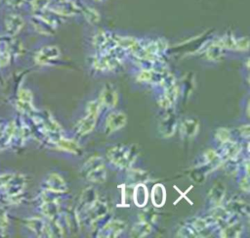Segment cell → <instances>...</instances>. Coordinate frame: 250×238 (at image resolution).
<instances>
[{
  "instance_id": "d590c367",
  "label": "cell",
  "mask_w": 250,
  "mask_h": 238,
  "mask_svg": "<svg viewBox=\"0 0 250 238\" xmlns=\"http://www.w3.org/2000/svg\"><path fill=\"white\" fill-rule=\"evenodd\" d=\"M142 220L146 221L148 223H150L152 220H154L155 218V214L153 212H151V210H146L143 214H142Z\"/></svg>"
},
{
  "instance_id": "d6986e66",
  "label": "cell",
  "mask_w": 250,
  "mask_h": 238,
  "mask_svg": "<svg viewBox=\"0 0 250 238\" xmlns=\"http://www.w3.org/2000/svg\"><path fill=\"white\" fill-rule=\"evenodd\" d=\"M42 214L49 219H55L60 213V206L56 200L43 201L41 205Z\"/></svg>"
},
{
  "instance_id": "7c38bea8",
  "label": "cell",
  "mask_w": 250,
  "mask_h": 238,
  "mask_svg": "<svg viewBox=\"0 0 250 238\" xmlns=\"http://www.w3.org/2000/svg\"><path fill=\"white\" fill-rule=\"evenodd\" d=\"M125 223L121 220L108 221L100 231L99 237H117L125 228Z\"/></svg>"
},
{
  "instance_id": "836d02e7",
  "label": "cell",
  "mask_w": 250,
  "mask_h": 238,
  "mask_svg": "<svg viewBox=\"0 0 250 238\" xmlns=\"http://www.w3.org/2000/svg\"><path fill=\"white\" fill-rule=\"evenodd\" d=\"M229 137H230V133L227 128H219L216 131V138L222 143L229 140Z\"/></svg>"
},
{
  "instance_id": "9c48e42d",
  "label": "cell",
  "mask_w": 250,
  "mask_h": 238,
  "mask_svg": "<svg viewBox=\"0 0 250 238\" xmlns=\"http://www.w3.org/2000/svg\"><path fill=\"white\" fill-rule=\"evenodd\" d=\"M127 121V117L121 112H113L108 115L105 120V131L107 133H112L120 128H122Z\"/></svg>"
},
{
  "instance_id": "484cf974",
  "label": "cell",
  "mask_w": 250,
  "mask_h": 238,
  "mask_svg": "<svg viewBox=\"0 0 250 238\" xmlns=\"http://www.w3.org/2000/svg\"><path fill=\"white\" fill-rule=\"evenodd\" d=\"M151 201L154 206L161 207L165 202V188L161 184H157L152 188Z\"/></svg>"
},
{
  "instance_id": "5b68a950",
  "label": "cell",
  "mask_w": 250,
  "mask_h": 238,
  "mask_svg": "<svg viewBox=\"0 0 250 238\" xmlns=\"http://www.w3.org/2000/svg\"><path fill=\"white\" fill-rule=\"evenodd\" d=\"M25 186V178L21 173H13L7 185L1 191L5 200L12 202L22 195Z\"/></svg>"
},
{
  "instance_id": "60d3db41",
  "label": "cell",
  "mask_w": 250,
  "mask_h": 238,
  "mask_svg": "<svg viewBox=\"0 0 250 238\" xmlns=\"http://www.w3.org/2000/svg\"><path fill=\"white\" fill-rule=\"evenodd\" d=\"M94 2H96V3H104V2H105L106 0H93Z\"/></svg>"
},
{
  "instance_id": "8d00e7d4",
  "label": "cell",
  "mask_w": 250,
  "mask_h": 238,
  "mask_svg": "<svg viewBox=\"0 0 250 238\" xmlns=\"http://www.w3.org/2000/svg\"><path fill=\"white\" fill-rule=\"evenodd\" d=\"M13 173H0V192L4 189V187L9 182Z\"/></svg>"
},
{
  "instance_id": "ffe728a7",
  "label": "cell",
  "mask_w": 250,
  "mask_h": 238,
  "mask_svg": "<svg viewBox=\"0 0 250 238\" xmlns=\"http://www.w3.org/2000/svg\"><path fill=\"white\" fill-rule=\"evenodd\" d=\"M82 2H80V14L85 18V20L91 24H96L100 22V14L99 12L93 8L90 5L87 4H81Z\"/></svg>"
},
{
  "instance_id": "2e32d148",
  "label": "cell",
  "mask_w": 250,
  "mask_h": 238,
  "mask_svg": "<svg viewBox=\"0 0 250 238\" xmlns=\"http://www.w3.org/2000/svg\"><path fill=\"white\" fill-rule=\"evenodd\" d=\"M26 226L37 236H48V222L42 218H29L26 220Z\"/></svg>"
},
{
  "instance_id": "5bb4252c",
  "label": "cell",
  "mask_w": 250,
  "mask_h": 238,
  "mask_svg": "<svg viewBox=\"0 0 250 238\" xmlns=\"http://www.w3.org/2000/svg\"><path fill=\"white\" fill-rule=\"evenodd\" d=\"M176 126H177V119L174 114L170 113V114H167L160 121L159 130L163 136L169 137L174 133Z\"/></svg>"
},
{
  "instance_id": "603a6c76",
  "label": "cell",
  "mask_w": 250,
  "mask_h": 238,
  "mask_svg": "<svg viewBox=\"0 0 250 238\" xmlns=\"http://www.w3.org/2000/svg\"><path fill=\"white\" fill-rule=\"evenodd\" d=\"M52 4V0H28L26 10L30 13H41L48 10Z\"/></svg>"
},
{
  "instance_id": "30bf717a",
  "label": "cell",
  "mask_w": 250,
  "mask_h": 238,
  "mask_svg": "<svg viewBox=\"0 0 250 238\" xmlns=\"http://www.w3.org/2000/svg\"><path fill=\"white\" fill-rule=\"evenodd\" d=\"M118 95L114 86L110 83H106L101 91L100 104L107 108H113L117 104Z\"/></svg>"
},
{
  "instance_id": "3957f363",
  "label": "cell",
  "mask_w": 250,
  "mask_h": 238,
  "mask_svg": "<svg viewBox=\"0 0 250 238\" xmlns=\"http://www.w3.org/2000/svg\"><path fill=\"white\" fill-rule=\"evenodd\" d=\"M81 171L85 178L95 183L104 182L106 175L104 161L100 157L90 158L83 166Z\"/></svg>"
},
{
  "instance_id": "74e56055",
  "label": "cell",
  "mask_w": 250,
  "mask_h": 238,
  "mask_svg": "<svg viewBox=\"0 0 250 238\" xmlns=\"http://www.w3.org/2000/svg\"><path fill=\"white\" fill-rule=\"evenodd\" d=\"M240 187L243 191L248 192L249 191V182H248V175H246L245 177H243L240 181Z\"/></svg>"
},
{
  "instance_id": "cb8c5ba5",
  "label": "cell",
  "mask_w": 250,
  "mask_h": 238,
  "mask_svg": "<svg viewBox=\"0 0 250 238\" xmlns=\"http://www.w3.org/2000/svg\"><path fill=\"white\" fill-rule=\"evenodd\" d=\"M3 10L10 12H20L27 9L28 0H2Z\"/></svg>"
},
{
  "instance_id": "ba28073f",
  "label": "cell",
  "mask_w": 250,
  "mask_h": 238,
  "mask_svg": "<svg viewBox=\"0 0 250 238\" xmlns=\"http://www.w3.org/2000/svg\"><path fill=\"white\" fill-rule=\"evenodd\" d=\"M44 188L52 193H62L66 191V184L60 174L50 173L44 180Z\"/></svg>"
},
{
  "instance_id": "e575fe53",
  "label": "cell",
  "mask_w": 250,
  "mask_h": 238,
  "mask_svg": "<svg viewBox=\"0 0 250 238\" xmlns=\"http://www.w3.org/2000/svg\"><path fill=\"white\" fill-rule=\"evenodd\" d=\"M249 47V41L247 37H240L236 39V50L247 51Z\"/></svg>"
},
{
  "instance_id": "4316f807",
  "label": "cell",
  "mask_w": 250,
  "mask_h": 238,
  "mask_svg": "<svg viewBox=\"0 0 250 238\" xmlns=\"http://www.w3.org/2000/svg\"><path fill=\"white\" fill-rule=\"evenodd\" d=\"M151 231V226L150 223L141 220L139 222H137L133 228H132V236L134 237H145L146 235H148Z\"/></svg>"
},
{
  "instance_id": "ab89813d",
  "label": "cell",
  "mask_w": 250,
  "mask_h": 238,
  "mask_svg": "<svg viewBox=\"0 0 250 238\" xmlns=\"http://www.w3.org/2000/svg\"><path fill=\"white\" fill-rule=\"evenodd\" d=\"M53 3H61V2H64L66 0H52Z\"/></svg>"
},
{
  "instance_id": "8fae6325",
  "label": "cell",
  "mask_w": 250,
  "mask_h": 238,
  "mask_svg": "<svg viewBox=\"0 0 250 238\" xmlns=\"http://www.w3.org/2000/svg\"><path fill=\"white\" fill-rule=\"evenodd\" d=\"M166 83L167 86L164 90V94L162 95L159 103L163 108H170L177 99V87L171 76H169Z\"/></svg>"
},
{
  "instance_id": "f1b7e54d",
  "label": "cell",
  "mask_w": 250,
  "mask_h": 238,
  "mask_svg": "<svg viewBox=\"0 0 250 238\" xmlns=\"http://www.w3.org/2000/svg\"><path fill=\"white\" fill-rule=\"evenodd\" d=\"M129 180L133 183H143L145 181L148 180V174L145 170H139V169H133L128 173Z\"/></svg>"
},
{
  "instance_id": "9a60e30c",
  "label": "cell",
  "mask_w": 250,
  "mask_h": 238,
  "mask_svg": "<svg viewBox=\"0 0 250 238\" xmlns=\"http://www.w3.org/2000/svg\"><path fill=\"white\" fill-rule=\"evenodd\" d=\"M239 151H240V148L236 142L228 140L222 143L221 152L218 155L220 158H223L224 160H231L238 155Z\"/></svg>"
},
{
  "instance_id": "7402d4cb",
  "label": "cell",
  "mask_w": 250,
  "mask_h": 238,
  "mask_svg": "<svg viewBox=\"0 0 250 238\" xmlns=\"http://www.w3.org/2000/svg\"><path fill=\"white\" fill-rule=\"evenodd\" d=\"M225 193H226V190H225L224 185L221 183H216L210 189L209 194H208L210 202L212 204H214L215 206H219L225 197Z\"/></svg>"
},
{
  "instance_id": "6da1fadb",
  "label": "cell",
  "mask_w": 250,
  "mask_h": 238,
  "mask_svg": "<svg viewBox=\"0 0 250 238\" xmlns=\"http://www.w3.org/2000/svg\"><path fill=\"white\" fill-rule=\"evenodd\" d=\"M106 154L112 164L120 167H129L135 162L138 150L133 145H116L110 147Z\"/></svg>"
},
{
  "instance_id": "b9f144b4",
  "label": "cell",
  "mask_w": 250,
  "mask_h": 238,
  "mask_svg": "<svg viewBox=\"0 0 250 238\" xmlns=\"http://www.w3.org/2000/svg\"><path fill=\"white\" fill-rule=\"evenodd\" d=\"M1 10H3V2H2V0H0V11Z\"/></svg>"
},
{
  "instance_id": "52a82bcc",
  "label": "cell",
  "mask_w": 250,
  "mask_h": 238,
  "mask_svg": "<svg viewBox=\"0 0 250 238\" xmlns=\"http://www.w3.org/2000/svg\"><path fill=\"white\" fill-rule=\"evenodd\" d=\"M98 196L97 192L94 188L90 187L83 191L80 197V201L77 207V215L80 217L81 215H85L87 211L91 208V206L97 201Z\"/></svg>"
},
{
  "instance_id": "ac0fdd59",
  "label": "cell",
  "mask_w": 250,
  "mask_h": 238,
  "mask_svg": "<svg viewBox=\"0 0 250 238\" xmlns=\"http://www.w3.org/2000/svg\"><path fill=\"white\" fill-rule=\"evenodd\" d=\"M147 198H148L147 189L146 188V186L144 184L139 183L136 187L133 188L132 199L136 206L144 207L147 202Z\"/></svg>"
},
{
  "instance_id": "7a4b0ae2",
  "label": "cell",
  "mask_w": 250,
  "mask_h": 238,
  "mask_svg": "<svg viewBox=\"0 0 250 238\" xmlns=\"http://www.w3.org/2000/svg\"><path fill=\"white\" fill-rule=\"evenodd\" d=\"M26 24V19L20 12L6 11V15L2 19L1 28L4 37H17L23 29Z\"/></svg>"
},
{
  "instance_id": "d6a6232c",
  "label": "cell",
  "mask_w": 250,
  "mask_h": 238,
  "mask_svg": "<svg viewBox=\"0 0 250 238\" xmlns=\"http://www.w3.org/2000/svg\"><path fill=\"white\" fill-rule=\"evenodd\" d=\"M199 233L196 232L190 225H187V226H183L180 230H179V236L182 237H198Z\"/></svg>"
},
{
  "instance_id": "44dd1931",
  "label": "cell",
  "mask_w": 250,
  "mask_h": 238,
  "mask_svg": "<svg viewBox=\"0 0 250 238\" xmlns=\"http://www.w3.org/2000/svg\"><path fill=\"white\" fill-rule=\"evenodd\" d=\"M226 209L231 214H237L243 216H247L249 214V206L247 203L243 201H239V200L229 201Z\"/></svg>"
},
{
  "instance_id": "4dcf8cb0",
  "label": "cell",
  "mask_w": 250,
  "mask_h": 238,
  "mask_svg": "<svg viewBox=\"0 0 250 238\" xmlns=\"http://www.w3.org/2000/svg\"><path fill=\"white\" fill-rule=\"evenodd\" d=\"M32 99H33V96H32V93L30 90H28L26 88H21L18 91V97H17L18 101L32 103Z\"/></svg>"
},
{
  "instance_id": "f546056e",
  "label": "cell",
  "mask_w": 250,
  "mask_h": 238,
  "mask_svg": "<svg viewBox=\"0 0 250 238\" xmlns=\"http://www.w3.org/2000/svg\"><path fill=\"white\" fill-rule=\"evenodd\" d=\"M208 170L203 169V167H197L195 168H193L192 170H190L189 172V177L191 178V180H193L194 182L197 183H201L205 180L206 174H207Z\"/></svg>"
},
{
  "instance_id": "83f0119b",
  "label": "cell",
  "mask_w": 250,
  "mask_h": 238,
  "mask_svg": "<svg viewBox=\"0 0 250 238\" xmlns=\"http://www.w3.org/2000/svg\"><path fill=\"white\" fill-rule=\"evenodd\" d=\"M56 144L59 148H61L62 150L70 152V153H78L79 152V145L73 141V140H69V139H65V138H58L56 140Z\"/></svg>"
},
{
  "instance_id": "d4e9b609",
  "label": "cell",
  "mask_w": 250,
  "mask_h": 238,
  "mask_svg": "<svg viewBox=\"0 0 250 238\" xmlns=\"http://www.w3.org/2000/svg\"><path fill=\"white\" fill-rule=\"evenodd\" d=\"M243 231V225L239 222H231L228 224L223 231L221 232L222 237H228V238H233V237H239Z\"/></svg>"
},
{
  "instance_id": "8992f818",
  "label": "cell",
  "mask_w": 250,
  "mask_h": 238,
  "mask_svg": "<svg viewBox=\"0 0 250 238\" xmlns=\"http://www.w3.org/2000/svg\"><path fill=\"white\" fill-rule=\"evenodd\" d=\"M61 51L56 45H43L33 55L34 63L38 66H47L59 59Z\"/></svg>"
},
{
  "instance_id": "f35d334b",
  "label": "cell",
  "mask_w": 250,
  "mask_h": 238,
  "mask_svg": "<svg viewBox=\"0 0 250 238\" xmlns=\"http://www.w3.org/2000/svg\"><path fill=\"white\" fill-rule=\"evenodd\" d=\"M240 133L242 135V137H245V138H248L249 136V125L248 124H245V125H242L240 128Z\"/></svg>"
},
{
  "instance_id": "1f68e13d",
  "label": "cell",
  "mask_w": 250,
  "mask_h": 238,
  "mask_svg": "<svg viewBox=\"0 0 250 238\" xmlns=\"http://www.w3.org/2000/svg\"><path fill=\"white\" fill-rule=\"evenodd\" d=\"M9 225L8 214L5 210L0 209V236H3L6 233V230Z\"/></svg>"
},
{
  "instance_id": "e0dca14e",
  "label": "cell",
  "mask_w": 250,
  "mask_h": 238,
  "mask_svg": "<svg viewBox=\"0 0 250 238\" xmlns=\"http://www.w3.org/2000/svg\"><path fill=\"white\" fill-rule=\"evenodd\" d=\"M199 128V122L196 119H187L181 123V133L184 137L191 138L196 135Z\"/></svg>"
},
{
  "instance_id": "7bdbcfd3",
  "label": "cell",
  "mask_w": 250,
  "mask_h": 238,
  "mask_svg": "<svg viewBox=\"0 0 250 238\" xmlns=\"http://www.w3.org/2000/svg\"><path fill=\"white\" fill-rule=\"evenodd\" d=\"M74 1H77V2H83V0H74Z\"/></svg>"
},
{
  "instance_id": "277c9868",
  "label": "cell",
  "mask_w": 250,
  "mask_h": 238,
  "mask_svg": "<svg viewBox=\"0 0 250 238\" xmlns=\"http://www.w3.org/2000/svg\"><path fill=\"white\" fill-rule=\"evenodd\" d=\"M101 104L97 101H90L87 106V115L78 122L77 124V133L80 135H85L90 133L96 124L99 113H100Z\"/></svg>"
},
{
  "instance_id": "4fadbf2b",
  "label": "cell",
  "mask_w": 250,
  "mask_h": 238,
  "mask_svg": "<svg viewBox=\"0 0 250 238\" xmlns=\"http://www.w3.org/2000/svg\"><path fill=\"white\" fill-rule=\"evenodd\" d=\"M107 213V206L105 203L100 202V201H96L91 208L87 211L86 213V216L90 219L91 222H95L99 219H102Z\"/></svg>"
}]
</instances>
